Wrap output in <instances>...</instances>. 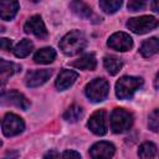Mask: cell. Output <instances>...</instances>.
Listing matches in <instances>:
<instances>
[{
    "label": "cell",
    "instance_id": "6da1fadb",
    "mask_svg": "<svg viewBox=\"0 0 159 159\" xmlns=\"http://www.w3.org/2000/svg\"><path fill=\"white\" fill-rule=\"evenodd\" d=\"M87 46V39L83 32L78 30L70 31L60 41V48L67 56H73L82 52Z\"/></svg>",
    "mask_w": 159,
    "mask_h": 159
},
{
    "label": "cell",
    "instance_id": "7a4b0ae2",
    "mask_svg": "<svg viewBox=\"0 0 159 159\" xmlns=\"http://www.w3.org/2000/svg\"><path fill=\"white\" fill-rule=\"evenodd\" d=\"M143 86V80L134 76H123L116 83V94L119 99H129Z\"/></svg>",
    "mask_w": 159,
    "mask_h": 159
},
{
    "label": "cell",
    "instance_id": "3957f363",
    "mask_svg": "<svg viewBox=\"0 0 159 159\" xmlns=\"http://www.w3.org/2000/svg\"><path fill=\"white\" fill-rule=\"evenodd\" d=\"M108 92H109V83L104 78H94L84 88V93L87 98L94 103L106 99Z\"/></svg>",
    "mask_w": 159,
    "mask_h": 159
},
{
    "label": "cell",
    "instance_id": "277c9868",
    "mask_svg": "<svg viewBox=\"0 0 159 159\" xmlns=\"http://www.w3.org/2000/svg\"><path fill=\"white\" fill-rule=\"evenodd\" d=\"M133 124V116L123 108L113 109L111 114V129L114 133H124L130 129Z\"/></svg>",
    "mask_w": 159,
    "mask_h": 159
},
{
    "label": "cell",
    "instance_id": "5b68a950",
    "mask_svg": "<svg viewBox=\"0 0 159 159\" xmlns=\"http://www.w3.org/2000/svg\"><path fill=\"white\" fill-rule=\"evenodd\" d=\"M158 25H159V20H157L154 16H149V15L132 17L127 21V27L138 35L147 34V32L154 30Z\"/></svg>",
    "mask_w": 159,
    "mask_h": 159
},
{
    "label": "cell",
    "instance_id": "8992f818",
    "mask_svg": "<svg viewBox=\"0 0 159 159\" xmlns=\"http://www.w3.org/2000/svg\"><path fill=\"white\" fill-rule=\"evenodd\" d=\"M2 133L6 137H14L20 134L25 129V123L21 117L14 114V113H6L5 117L2 118L1 123Z\"/></svg>",
    "mask_w": 159,
    "mask_h": 159
},
{
    "label": "cell",
    "instance_id": "52a82bcc",
    "mask_svg": "<svg viewBox=\"0 0 159 159\" xmlns=\"http://www.w3.org/2000/svg\"><path fill=\"white\" fill-rule=\"evenodd\" d=\"M89 130L96 135H104L107 133V114L103 109L96 111L87 123Z\"/></svg>",
    "mask_w": 159,
    "mask_h": 159
},
{
    "label": "cell",
    "instance_id": "ba28073f",
    "mask_svg": "<svg viewBox=\"0 0 159 159\" xmlns=\"http://www.w3.org/2000/svg\"><path fill=\"white\" fill-rule=\"evenodd\" d=\"M107 45L116 50V51H128L132 48L133 46V40L132 37L125 34V32H114L113 35L109 36L108 41H107Z\"/></svg>",
    "mask_w": 159,
    "mask_h": 159
},
{
    "label": "cell",
    "instance_id": "9c48e42d",
    "mask_svg": "<svg viewBox=\"0 0 159 159\" xmlns=\"http://www.w3.org/2000/svg\"><path fill=\"white\" fill-rule=\"evenodd\" d=\"M24 30L26 34H32L39 39H46L47 37V30L46 26L41 19L40 15H34L31 16L24 25Z\"/></svg>",
    "mask_w": 159,
    "mask_h": 159
},
{
    "label": "cell",
    "instance_id": "30bf717a",
    "mask_svg": "<svg viewBox=\"0 0 159 159\" xmlns=\"http://www.w3.org/2000/svg\"><path fill=\"white\" fill-rule=\"evenodd\" d=\"M116 148L112 143L102 140L94 143L89 149V155L92 159H111L114 155Z\"/></svg>",
    "mask_w": 159,
    "mask_h": 159
},
{
    "label": "cell",
    "instance_id": "8fae6325",
    "mask_svg": "<svg viewBox=\"0 0 159 159\" xmlns=\"http://www.w3.org/2000/svg\"><path fill=\"white\" fill-rule=\"evenodd\" d=\"M1 101L4 104H12L17 108H21L24 111L29 109L30 107V102L29 99L22 94L20 93L19 91L16 89H12V91H9V92H2L1 94Z\"/></svg>",
    "mask_w": 159,
    "mask_h": 159
},
{
    "label": "cell",
    "instance_id": "7c38bea8",
    "mask_svg": "<svg viewBox=\"0 0 159 159\" xmlns=\"http://www.w3.org/2000/svg\"><path fill=\"white\" fill-rule=\"evenodd\" d=\"M52 75L51 70L43 68V70H34L30 71L25 77V83L27 87H39L43 84Z\"/></svg>",
    "mask_w": 159,
    "mask_h": 159
},
{
    "label": "cell",
    "instance_id": "4fadbf2b",
    "mask_svg": "<svg viewBox=\"0 0 159 159\" xmlns=\"http://www.w3.org/2000/svg\"><path fill=\"white\" fill-rule=\"evenodd\" d=\"M78 77V73L72 70H62L56 80V88L58 91H65L68 87H71Z\"/></svg>",
    "mask_w": 159,
    "mask_h": 159
},
{
    "label": "cell",
    "instance_id": "5bb4252c",
    "mask_svg": "<svg viewBox=\"0 0 159 159\" xmlns=\"http://www.w3.org/2000/svg\"><path fill=\"white\" fill-rule=\"evenodd\" d=\"M19 2L17 1H0V16L2 20L9 21L15 17L17 10H19Z\"/></svg>",
    "mask_w": 159,
    "mask_h": 159
},
{
    "label": "cell",
    "instance_id": "9a60e30c",
    "mask_svg": "<svg viewBox=\"0 0 159 159\" xmlns=\"http://www.w3.org/2000/svg\"><path fill=\"white\" fill-rule=\"evenodd\" d=\"M71 66L78 68V70H88V71H92L96 68L97 66V60L94 57L93 53H86L83 56H81L78 60L71 62Z\"/></svg>",
    "mask_w": 159,
    "mask_h": 159
},
{
    "label": "cell",
    "instance_id": "2e32d148",
    "mask_svg": "<svg viewBox=\"0 0 159 159\" xmlns=\"http://www.w3.org/2000/svg\"><path fill=\"white\" fill-rule=\"evenodd\" d=\"M139 51H140L142 56H144V57H150V56L158 53L159 52V39L150 37V39L145 40L140 45Z\"/></svg>",
    "mask_w": 159,
    "mask_h": 159
},
{
    "label": "cell",
    "instance_id": "e0dca14e",
    "mask_svg": "<svg viewBox=\"0 0 159 159\" xmlns=\"http://www.w3.org/2000/svg\"><path fill=\"white\" fill-rule=\"evenodd\" d=\"M56 57V51L52 47H43L41 50H39L35 56H34V61L36 63H41V65H47L51 63Z\"/></svg>",
    "mask_w": 159,
    "mask_h": 159
},
{
    "label": "cell",
    "instance_id": "ac0fdd59",
    "mask_svg": "<svg viewBox=\"0 0 159 159\" xmlns=\"http://www.w3.org/2000/svg\"><path fill=\"white\" fill-rule=\"evenodd\" d=\"M103 65H104V68L108 71L109 75H117L123 66L122 60L118 58L117 56H113V55L106 56L103 58Z\"/></svg>",
    "mask_w": 159,
    "mask_h": 159
},
{
    "label": "cell",
    "instance_id": "d6986e66",
    "mask_svg": "<svg viewBox=\"0 0 159 159\" xmlns=\"http://www.w3.org/2000/svg\"><path fill=\"white\" fill-rule=\"evenodd\" d=\"M70 7L72 9V11L76 15H78L80 17H83V19H89L93 15L92 9L86 2H82V1H72L70 4Z\"/></svg>",
    "mask_w": 159,
    "mask_h": 159
},
{
    "label": "cell",
    "instance_id": "ffe728a7",
    "mask_svg": "<svg viewBox=\"0 0 159 159\" xmlns=\"http://www.w3.org/2000/svg\"><path fill=\"white\" fill-rule=\"evenodd\" d=\"M32 48H34V43H32L30 40L24 39V40H21V41L14 47L12 51H14V55H15L16 57L22 58V57L29 56L30 52L32 51Z\"/></svg>",
    "mask_w": 159,
    "mask_h": 159
},
{
    "label": "cell",
    "instance_id": "44dd1931",
    "mask_svg": "<svg viewBox=\"0 0 159 159\" xmlns=\"http://www.w3.org/2000/svg\"><path fill=\"white\" fill-rule=\"evenodd\" d=\"M19 66H16L15 63L12 62H9V61H5V60H0V76H1V81L2 83L6 82V80L12 76L16 71H19Z\"/></svg>",
    "mask_w": 159,
    "mask_h": 159
},
{
    "label": "cell",
    "instance_id": "7402d4cb",
    "mask_svg": "<svg viewBox=\"0 0 159 159\" xmlns=\"http://www.w3.org/2000/svg\"><path fill=\"white\" fill-rule=\"evenodd\" d=\"M155 154H157V147L152 142H144L138 149L139 159H153Z\"/></svg>",
    "mask_w": 159,
    "mask_h": 159
},
{
    "label": "cell",
    "instance_id": "603a6c76",
    "mask_svg": "<svg viewBox=\"0 0 159 159\" xmlns=\"http://www.w3.org/2000/svg\"><path fill=\"white\" fill-rule=\"evenodd\" d=\"M82 116H83V109H82V107L78 106V104H72V106H70V107L66 109V112H65V114H63V118H65L67 122L75 123V122H77Z\"/></svg>",
    "mask_w": 159,
    "mask_h": 159
},
{
    "label": "cell",
    "instance_id": "cb8c5ba5",
    "mask_svg": "<svg viewBox=\"0 0 159 159\" xmlns=\"http://www.w3.org/2000/svg\"><path fill=\"white\" fill-rule=\"evenodd\" d=\"M120 6H122L120 0H101L99 1V7L107 14L116 12Z\"/></svg>",
    "mask_w": 159,
    "mask_h": 159
},
{
    "label": "cell",
    "instance_id": "d4e9b609",
    "mask_svg": "<svg viewBox=\"0 0 159 159\" xmlns=\"http://www.w3.org/2000/svg\"><path fill=\"white\" fill-rule=\"evenodd\" d=\"M148 127L153 132H159V108L154 109L148 118Z\"/></svg>",
    "mask_w": 159,
    "mask_h": 159
},
{
    "label": "cell",
    "instance_id": "484cf974",
    "mask_svg": "<svg viewBox=\"0 0 159 159\" xmlns=\"http://www.w3.org/2000/svg\"><path fill=\"white\" fill-rule=\"evenodd\" d=\"M145 7V2L144 1H135V0H132L128 2V9L132 10V11H138V10H142Z\"/></svg>",
    "mask_w": 159,
    "mask_h": 159
},
{
    "label": "cell",
    "instance_id": "4316f807",
    "mask_svg": "<svg viewBox=\"0 0 159 159\" xmlns=\"http://www.w3.org/2000/svg\"><path fill=\"white\" fill-rule=\"evenodd\" d=\"M62 159H81V155L75 150H65L62 153Z\"/></svg>",
    "mask_w": 159,
    "mask_h": 159
},
{
    "label": "cell",
    "instance_id": "83f0119b",
    "mask_svg": "<svg viewBox=\"0 0 159 159\" xmlns=\"http://www.w3.org/2000/svg\"><path fill=\"white\" fill-rule=\"evenodd\" d=\"M0 47H1V50H4V51H10L11 47H12V41L9 40V39L2 37V39L0 40Z\"/></svg>",
    "mask_w": 159,
    "mask_h": 159
},
{
    "label": "cell",
    "instance_id": "f1b7e54d",
    "mask_svg": "<svg viewBox=\"0 0 159 159\" xmlns=\"http://www.w3.org/2000/svg\"><path fill=\"white\" fill-rule=\"evenodd\" d=\"M43 159H62V157H60V154L56 150H50L45 154Z\"/></svg>",
    "mask_w": 159,
    "mask_h": 159
},
{
    "label": "cell",
    "instance_id": "f546056e",
    "mask_svg": "<svg viewBox=\"0 0 159 159\" xmlns=\"http://www.w3.org/2000/svg\"><path fill=\"white\" fill-rule=\"evenodd\" d=\"M19 152L17 150H10L4 155V159H17Z\"/></svg>",
    "mask_w": 159,
    "mask_h": 159
},
{
    "label": "cell",
    "instance_id": "4dcf8cb0",
    "mask_svg": "<svg viewBox=\"0 0 159 159\" xmlns=\"http://www.w3.org/2000/svg\"><path fill=\"white\" fill-rule=\"evenodd\" d=\"M150 6H152V10H153V11H155V12H159V0H155V1H153V2L150 4Z\"/></svg>",
    "mask_w": 159,
    "mask_h": 159
},
{
    "label": "cell",
    "instance_id": "1f68e13d",
    "mask_svg": "<svg viewBox=\"0 0 159 159\" xmlns=\"http://www.w3.org/2000/svg\"><path fill=\"white\" fill-rule=\"evenodd\" d=\"M154 87H155L157 89H159V72L157 73V76H155V78H154Z\"/></svg>",
    "mask_w": 159,
    "mask_h": 159
}]
</instances>
